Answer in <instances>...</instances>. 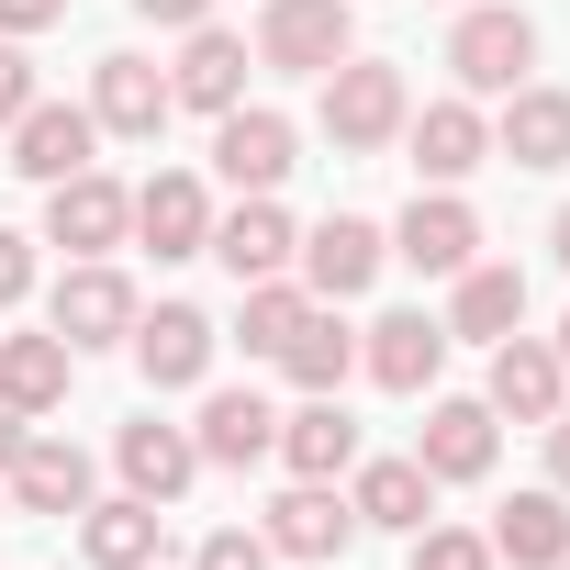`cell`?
I'll return each mask as SVG.
<instances>
[{"instance_id":"6da1fadb","label":"cell","mask_w":570,"mask_h":570,"mask_svg":"<svg viewBox=\"0 0 570 570\" xmlns=\"http://www.w3.org/2000/svg\"><path fill=\"white\" fill-rule=\"evenodd\" d=\"M403 112H414V79H403L392 57H336V68L314 79V124H325L336 157H381V146H403Z\"/></svg>"},{"instance_id":"7a4b0ae2","label":"cell","mask_w":570,"mask_h":570,"mask_svg":"<svg viewBox=\"0 0 570 570\" xmlns=\"http://www.w3.org/2000/svg\"><path fill=\"white\" fill-rule=\"evenodd\" d=\"M336 57H358L347 0H257V68L268 79H325Z\"/></svg>"},{"instance_id":"3957f363","label":"cell","mask_w":570,"mask_h":570,"mask_svg":"<svg viewBox=\"0 0 570 570\" xmlns=\"http://www.w3.org/2000/svg\"><path fill=\"white\" fill-rule=\"evenodd\" d=\"M448 68H459V90H470V101H503V90H525V79H537V23L514 12V0H470L459 35H448Z\"/></svg>"},{"instance_id":"277c9868","label":"cell","mask_w":570,"mask_h":570,"mask_svg":"<svg viewBox=\"0 0 570 570\" xmlns=\"http://www.w3.org/2000/svg\"><path fill=\"white\" fill-rule=\"evenodd\" d=\"M0 492H12L23 514H90V492H101V470H90V448L79 436H57V425H23V448L0 459Z\"/></svg>"},{"instance_id":"5b68a950","label":"cell","mask_w":570,"mask_h":570,"mask_svg":"<svg viewBox=\"0 0 570 570\" xmlns=\"http://www.w3.org/2000/svg\"><path fill=\"white\" fill-rule=\"evenodd\" d=\"M414 459H425V481H436V492H448V481H492V459H503V414H492L481 392H425Z\"/></svg>"},{"instance_id":"8992f818","label":"cell","mask_w":570,"mask_h":570,"mask_svg":"<svg viewBox=\"0 0 570 570\" xmlns=\"http://www.w3.org/2000/svg\"><path fill=\"white\" fill-rule=\"evenodd\" d=\"M135 314H146V303H135V279H124L112 257H68V279L46 292V325H57L79 358H90V347H124Z\"/></svg>"},{"instance_id":"52a82bcc","label":"cell","mask_w":570,"mask_h":570,"mask_svg":"<svg viewBox=\"0 0 570 570\" xmlns=\"http://www.w3.org/2000/svg\"><path fill=\"white\" fill-rule=\"evenodd\" d=\"M292 168H303V124H292V112H268V101L213 112V179H224V190H279Z\"/></svg>"},{"instance_id":"ba28073f","label":"cell","mask_w":570,"mask_h":570,"mask_svg":"<svg viewBox=\"0 0 570 570\" xmlns=\"http://www.w3.org/2000/svg\"><path fill=\"white\" fill-rule=\"evenodd\" d=\"M35 246H68V257H112V246H135V190H124L112 168L57 179V190H46V235H35Z\"/></svg>"},{"instance_id":"9c48e42d","label":"cell","mask_w":570,"mask_h":570,"mask_svg":"<svg viewBox=\"0 0 570 570\" xmlns=\"http://www.w3.org/2000/svg\"><path fill=\"white\" fill-rule=\"evenodd\" d=\"M135 246H146L157 268L202 257V246H213V179H202V168H157V179H135Z\"/></svg>"},{"instance_id":"30bf717a","label":"cell","mask_w":570,"mask_h":570,"mask_svg":"<svg viewBox=\"0 0 570 570\" xmlns=\"http://www.w3.org/2000/svg\"><path fill=\"white\" fill-rule=\"evenodd\" d=\"M135 370H146V392H202L213 381V347H224V325L202 314V303H157V314H135Z\"/></svg>"},{"instance_id":"8fae6325","label":"cell","mask_w":570,"mask_h":570,"mask_svg":"<svg viewBox=\"0 0 570 570\" xmlns=\"http://www.w3.org/2000/svg\"><path fill=\"white\" fill-rule=\"evenodd\" d=\"M292 268H303V292H314V303H358L370 279L392 268V235H381L370 213H325V224L303 235V257H292Z\"/></svg>"},{"instance_id":"7c38bea8","label":"cell","mask_w":570,"mask_h":570,"mask_svg":"<svg viewBox=\"0 0 570 570\" xmlns=\"http://www.w3.org/2000/svg\"><path fill=\"white\" fill-rule=\"evenodd\" d=\"M257 537H268V559H347L370 525H358V503L336 481H292V492L257 514Z\"/></svg>"},{"instance_id":"4fadbf2b","label":"cell","mask_w":570,"mask_h":570,"mask_svg":"<svg viewBox=\"0 0 570 570\" xmlns=\"http://www.w3.org/2000/svg\"><path fill=\"white\" fill-rule=\"evenodd\" d=\"M403 157L425 168V190H459L481 157H492V112L470 101V90H448V101H425V112H403Z\"/></svg>"},{"instance_id":"5bb4252c","label":"cell","mask_w":570,"mask_h":570,"mask_svg":"<svg viewBox=\"0 0 570 570\" xmlns=\"http://www.w3.org/2000/svg\"><path fill=\"white\" fill-rule=\"evenodd\" d=\"M202 257H224L235 292H246V279H279V268L303 257V224L279 213V190H235V213H213V246Z\"/></svg>"},{"instance_id":"9a60e30c","label":"cell","mask_w":570,"mask_h":570,"mask_svg":"<svg viewBox=\"0 0 570 570\" xmlns=\"http://www.w3.org/2000/svg\"><path fill=\"white\" fill-rule=\"evenodd\" d=\"M168 112H179V101H168V68H157V57H135V46H124V57H101V68H90V124H101V135L157 146V135H168Z\"/></svg>"},{"instance_id":"2e32d148","label":"cell","mask_w":570,"mask_h":570,"mask_svg":"<svg viewBox=\"0 0 570 570\" xmlns=\"http://www.w3.org/2000/svg\"><path fill=\"white\" fill-rule=\"evenodd\" d=\"M392 235V257L403 268H425V279H459L470 257H481V213L459 202V190H414V213L403 224H381Z\"/></svg>"},{"instance_id":"e0dca14e","label":"cell","mask_w":570,"mask_h":570,"mask_svg":"<svg viewBox=\"0 0 570 570\" xmlns=\"http://www.w3.org/2000/svg\"><path fill=\"white\" fill-rule=\"evenodd\" d=\"M436 370H448V325L436 314H381V325H358V381H381V392H436Z\"/></svg>"},{"instance_id":"ac0fdd59","label":"cell","mask_w":570,"mask_h":570,"mask_svg":"<svg viewBox=\"0 0 570 570\" xmlns=\"http://www.w3.org/2000/svg\"><path fill=\"white\" fill-rule=\"evenodd\" d=\"M481 403H492L503 425H548V414L570 403V370H559V347L514 325V336L492 347V381H481Z\"/></svg>"},{"instance_id":"d6986e66","label":"cell","mask_w":570,"mask_h":570,"mask_svg":"<svg viewBox=\"0 0 570 570\" xmlns=\"http://www.w3.org/2000/svg\"><path fill=\"white\" fill-rule=\"evenodd\" d=\"M436 325H448V347H459V336H470V347H503V336L525 325V268H514V257H470V268L448 279V314H436Z\"/></svg>"},{"instance_id":"ffe728a7","label":"cell","mask_w":570,"mask_h":570,"mask_svg":"<svg viewBox=\"0 0 570 570\" xmlns=\"http://www.w3.org/2000/svg\"><path fill=\"white\" fill-rule=\"evenodd\" d=\"M292 481H347L358 470V414L347 392H303V414H279V448H268Z\"/></svg>"},{"instance_id":"44dd1931","label":"cell","mask_w":570,"mask_h":570,"mask_svg":"<svg viewBox=\"0 0 570 570\" xmlns=\"http://www.w3.org/2000/svg\"><path fill=\"white\" fill-rule=\"evenodd\" d=\"M90 146H101L90 101H35V112L12 124V157H0V168H23L35 190H57V179H79V168H90Z\"/></svg>"},{"instance_id":"7402d4cb","label":"cell","mask_w":570,"mask_h":570,"mask_svg":"<svg viewBox=\"0 0 570 570\" xmlns=\"http://www.w3.org/2000/svg\"><path fill=\"white\" fill-rule=\"evenodd\" d=\"M246 68H257L246 35L190 23V35H179V68H168V101H179V112H235V101H246Z\"/></svg>"},{"instance_id":"603a6c76","label":"cell","mask_w":570,"mask_h":570,"mask_svg":"<svg viewBox=\"0 0 570 570\" xmlns=\"http://www.w3.org/2000/svg\"><path fill=\"white\" fill-rule=\"evenodd\" d=\"M112 470H124V492H146V503H179V492L202 481V448H190V425H168V414H135V425L112 436Z\"/></svg>"},{"instance_id":"cb8c5ba5","label":"cell","mask_w":570,"mask_h":570,"mask_svg":"<svg viewBox=\"0 0 570 570\" xmlns=\"http://www.w3.org/2000/svg\"><path fill=\"white\" fill-rule=\"evenodd\" d=\"M157 548H168V503H146V492H90V514H79V559L90 570H157Z\"/></svg>"},{"instance_id":"d4e9b609","label":"cell","mask_w":570,"mask_h":570,"mask_svg":"<svg viewBox=\"0 0 570 570\" xmlns=\"http://www.w3.org/2000/svg\"><path fill=\"white\" fill-rule=\"evenodd\" d=\"M190 448H202V470H257V459L279 448V414H268V392H202V414H190Z\"/></svg>"},{"instance_id":"484cf974","label":"cell","mask_w":570,"mask_h":570,"mask_svg":"<svg viewBox=\"0 0 570 570\" xmlns=\"http://www.w3.org/2000/svg\"><path fill=\"white\" fill-rule=\"evenodd\" d=\"M347 503H358V525H381V537L436 525V481H425L414 448H403V459H358V470H347Z\"/></svg>"},{"instance_id":"4316f807","label":"cell","mask_w":570,"mask_h":570,"mask_svg":"<svg viewBox=\"0 0 570 570\" xmlns=\"http://www.w3.org/2000/svg\"><path fill=\"white\" fill-rule=\"evenodd\" d=\"M481 537H492V570H559V559H570V492L537 481V492H514Z\"/></svg>"},{"instance_id":"83f0119b","label":"cell","mask_w":570,"mask_h":570,"mask_svg":"<svg viewBox=\"0 0 570 570\" xmlns=\"http://www.w3.org/2000/svg\"><path fill=\"white\" fill-rule=\"evenodd\" d=\"M492 157H514V168H570V90H548V79L503 90V112H492Z\"/></svg>"},{"instance_id":"f1b7e54d","label":"cell","mask_w":570,"mask_h":570,"mask_svg":"<svg viewBox=\"0 0 570 570\" xmlns=\"http://www.w3.org/2000/svg\"><path fill=\"white\" fill-rule=\"evenodd\" d=\"M68 370H79V347L46 325V336H0V403H12V414H57L68 403Z\"/></svg>"},{"instance_id":"f546056e","label":"cell","mask_w":570,"mask_h":570,"mask_svg":"<svg viewBox=\"0 0 570 570\" xmlns=\"http://www.w3.org/2000/svg\"><path fill=\"white\" fill-rule=\"evenodd\" d=\"M279 381H292V392H347V381H358V336L336 325V303H314V314L292 325V347H279Z\"/></svg>"},{"instance_id":"4dcf8cb0","label":"cell","mask_w":570,"mask_h":570,"mask_svg":"<svg viewBox=\"0 0 570 570\" xmlns=\"http://www.w3.org/2000/svg\"><path fill=\"white\" fill-rule=\"evenodd\" d=\"M303 314H314V292H303L292 268H279V279H246V303H235V347H246V358H279Z\"/></svg>"},{"instance_id":"1f68e13d","label":"cell","mask_w":570,"mask_h":570,"mask_svg":"<svg viewBox=\"0 0 570 570\" xmlns=\"http://www.w3.org/2000/svg\"><path fill=\"white\" fill-rule=\"evenodd\" d=\"M414 570H492L481 525H414Z\"/></svg>"},{"instance_id":"d6a6232c","label":"cell","mask_w":570,"mask_h":570,"mask_svg":"<svg viewBox=\"0 0 570 570\" xmlns=\"http://www.w3.org/2000/svg\"><path fill=\"white\" fill-rule=\"evenodd\" d=\"M190 570H279V559H268V537H257V525H213V537L190 548Z\"/></svg>"},{"instance_id":"836d02e7","label":"cell","mask_w":570,"mask_h":570,"mask_svg":"<svg viewBox=\"0 0 570 570\" xmlns=\"http://www.w3.org/2000/svg\"><path fill=\"white\" fill-rule=\"evenodd\" d=\"M35 101H46V79H35V57H23L12 35H0V135H12V124H23Z\"/></svg>"},{"instance_id":"e575fe53","label":"cell","mask_w":570,"mask_h":570,"mask_svg":"<svg viewBox=\"0 0 570 570\" xmlns=\"http://www.w3.org/2000/svg\"><path fill=\"white\" fill-rule=\"evenodd\" d=\"M23 303H35V235L0 224V314H23Z\"/></svg>"},{"instance_id":"d590c367","label":"cell","mask_w":570,"mask_h":570,"mask_svg":"<svg viewBox=\"0 0 570 570\" xmlns=\"http://www.w3.org/2000/svg\"><path fill=\"white\" fill-rule=\"evenodd\" d=\"M46 23H68V0H0V35H12V46H35Z\"/></svg>"},{"instance_id":"8d00e7d4","label":"cell","mask_w":570,"mask_h":570,"mask_svg":"<svg viewBox=\"0 0 570 570\" xmlns=\"http://www.w3.org/2000/svg\"><path fill=\"white\" fill-rule=\"evenodd\" d=\"M135 12H146L157 35H190V23H213V0H135Z\"/></svg>"},{"instance_id":"74e56055","label":"cell","mask_w":570,"mask_h":570,"mask_svg":"<svg viewBox=\"0 0 570 570\" xmlns=\"http://www.w3.org/2000/svg\"><path fill=\"white\" fill-rule=\"evenodd\" d=\"M537 436H548V492H570V403H559Z\"/></svg>"},{"instance_id":"f35d334b","label":"cell","mask_w":570,"mask_h":570,"mask_svg":"<svg viewBox=\"0 0 570 570\" xmlns=\"http://www.w3.org/2000/svg\"><path fill=\"white\" fill-rule=\"evenodd\" d=\"M23 425H35V414H12V403H0V459H12V448H23Z\"/></svg>"},{"instance_id":"ab89813d","label":"cell","mask_w":570,"mask_h":570,"mask_svg":"<svg viewBox=\"0 0 570 570\" xmlns=\"http://www.w3.org/2000/svg\"><path fill=\"white\" fill-rule=\"evenodd\" d=\"M548 246H559V268H570V202H559V224H548Z\"/></svg>"},{"instance_id":"60d3db41","label":"cell","mask_w":570,"mask_h":570,"mask_svg":"<svg viewBox=\"0 0 570 570\" xmlns=\"http://www.w3.org/2000/svg\"><path fill=\"white\" fill-rule=\"evenodd\" d=\"M548 347H559V370H570V314H559V336H548Z\"/></svg>"},{"instance_id":"b9f144b4","label":"cell","mask_w":570,"mask_h":570,"mask_svg":"<svg viewBox=\"0 0 570 570\" xmlns=\"http://www.w3.org/2000/svg\"><path fill=\"white\" fill-rule=\"evenodd\" d=\"M0 503H12V492H0Z\"/></svg>"},{"instance_id":"7bdbcfd3","label":"cell","mask_w":570,"mask_h":570,"mask_svg":"<svg viewBox=\"0 0 570 570\" xmlns=\"http://www.w3.org/2000/svg\"><path fill=\"white\" fill-rule=\"evenodd\" d=\"M559 570H570V559H559Z\"/></svg>"}]
</instances>
